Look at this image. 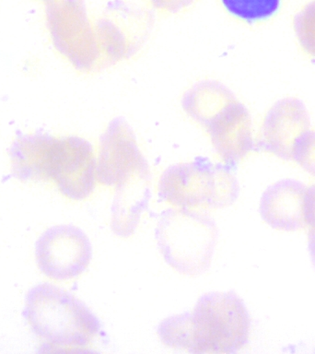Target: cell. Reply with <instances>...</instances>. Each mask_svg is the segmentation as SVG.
Here are the masks:
<instances>
[{"instance_id": "6da1fadb", "label": "cell", "mask_w": 315, "mask_h": 354, "mask_svg": "<svg viewBox=\"0 0 315 354\" xmlns=\"http://www.w3.org/2000/svg\"><path fill=\"white\" fill-rule=\"evenodd\" d=\"M250 330L247 309L236 293L210 292L199 299L192 312L163 320L158 336L176 350L225 354L245 347Z\"/></svg>"}, {"instance_id": "7a4b0ae2", "label": "cell", "mask_w": 315, "mask_h": 354, "mask_svg": "<svg viewBox=\"0 0 315 354\" xmlns=\"http://www.w3.org/2000/svg\"><path fill=\"white\" fill-rule=\"evenodd\" d=\"M24 317L33 334L50 351H85L99 339L93 313L57 285L41 283L28 292Z\"/></svg>"}, {"instance_id": "3957f363", "label": "cell", "mask_w": 315, "mask_h": 354, "mask_svg": "<svg viewBox=\"0 0 315 354\" xmlns=\"http://www.w3.org/2000/svg\"><path fill=\"white\" fill-rule=\"evenodd\" d=\"M184 109L209 134L218 158L237 165L254 149L253 127L245 105L220 83L204 82L185 94Z\"/></svg>"}, {"instance_id": "277c9868", "label": "cell", "mask_w": 315, "mask_h": 354, "mask_svg": "<svg viewBox=\"0 0 315 354\" xmlns=\"http://www.w3.org/2000/svg\"><path fill=\"white\" fill-rule=\"evenodd\" d=\"M155 239L169 267L181 275L195 277L211 265L218 229L204 212L171 207L160 217Z\"/></svg>"}, {"instance_id": "5b68a950", "label": "cell", "mask_w": 315, "mask_h": 354, "mask_svg": "<svg viewBox=\"0 0 315 354\" xmlns=\"http://www.w3.org/2000/svg\"><path fill=\"white\" fill-rule=\"evenodd\" d=\"M158 193L173 209L212 212L233 204L239 187L233 174L221 165L204 160L179 163L163 171Z\"/></svg>"}, {"instance_id": "8992f818", "label": "cell", "mask_w": 315, "mask_h": 354, "mask_svg": "<svg viewBox=\"0 0 315 354\" xmlns=\"http://www.w3.org/2000/svg\"><path fill=\"white\" fill-rule=\"evenodd\" d=\"M46 18L55 49L77 71H93L102 59L96 28L82 0H49Z\"/></svg>"}, {"instance_id": "52a82bcc", "label": "cell", "mask_w": 315, "mask_h": 354, "mask_svg": "<svg viewBox=\"0 0 315 354\" xmlns=\"http://www.w3.org/2000/svg\"><path fill=\"white\" fill-rule=\"evenodd\" d=\"M44 182L54 185L68 201L90 198L98 185L93 145L79 137H54L47 155Z\"/></svg>"}, {"instance_id": "ba28073f", "label": "cell", "mask_w": 315, "mask_h": 354, "mask_svg": "<svg viewBox=\"0 0 315 354\" xmlns=\"http://www.w3.org/2000/svg\"><path fill=\"white\" fill-rule=\"evenodd\" d=\"M96 174L98 184L115 192H124L149 177L148 162L134 134L119 119L112 122L99 141Z\"/></svg>"}, {"instance_id": "9c48e42d", "label": "cell", "mask_w": 315, "mask_h": 354, "mask_svg": "<svg viewBox=\"0 0 315 354\" xmlns=\"http://www.w3.org/2000/svg\"><path fill=\"white\" fill-rule=\"evenodd\" d=\"M35 260L46 279L60 283L79 279L93 259V246L79 227L63 224L47 229L35 243Z\"/></svg>"}, {"instance_id": "30bf717a", "label": "cell", "mask_w": 315, "mask_h": 354, "mask_svg": "<svg viewBox=\"0 0 315 354\" xmlns=\"http://www.w3.org/2000/svg\"><path fill=\"white\" fill-rule=\"evenodd\" d=\"M309 129L305 105L297 98L280 100L265 116L258 140L259 148L283 160H292L296 140Z\"/></svg>"}, {"instance_id": "8fae6325", "label": "cell", "mask_w": 315, "mask_h": 354, "mask_svg": "<svg viewBox=\"0 0 315 354\" xmlns=\"http://www.w3.org/2000/svg\"><path fill=\"white\" fill-rule=\"evenodd\" d=\"M307 187L296 180H282L265 191L260 202L262 220L274 229L296 231L305 224Z\"/></svg>"}, {"instance_id": "7c38bea8", "label": "cell", "mask_w": 315, "mask_h": 354, "mask_svg": "<svg viewBox=\"0 0 315 354\" xmlns=\"http://www.w3.org/2000/svg\"><path fill=\"white\" fill-rule=\"evenodd\" d=\"M52 136L35 133L17 138L10 148L11 171L24 183L44 182V168Z\"/></svg>"}, {"instance_id": "4fadbf2b", "label": "cell", "mask_w": 315, "mask_h": 354, "mask_svg": "<svg viewBox=\"0 0 315 354\" xmlns=\"http://www.w3.org/2000/svg\"><path fill=\"white\" fill-rule=\"evenodd\" d=\"M95 28L102 58L112 63L117 62L134 53L128 36L113 22L104 19L98 22Z\"/></svg>"}, {"instance_id": "5bb4252c", "label": "cell", "mask_w": 315, "mask_h": 354, "mask_svg": "<svg viewBox=\"0 0 315 354\" xmlns=\"http://www.w3.org/2000/svg\"><path fill=\"white\" fill-rule=\"evenodd\" d=\"M146 199H116L111 217V229L121 238H130L140 226Z\"/></svg>"}, {"instance_id": "9a60e30c", "label": "cell", "mask_w": 315, "mask_h": 354, "mask_svg": "<svg viewBox=\"0 0 315 354\" xmlns=\"http://www.w3.org/2000/svg\"><path fill=\"white\" fill-rule=\"evenodd\" d=\"M232 16L248 22L265 21L278 12L281 0H221Z\"/></svg>"}, {"instance_id": "2e32d148", "label": "cell", "mask_w": 315, "mask_h": 354, "mask_svg": "<svg viewBox=\"0 0 315 354\" xmlns=\"http://www.w3.org/2000/svg\"><path fill=\"white\" fill-rule=\"evenodd\" d=\"M294 30L301 49L315 59V0L296 14Z\"/></svg>"}, {"instance_id": "e0dca14e", "label": "cell", "mask_w": 315, "mask_h": 354, "mask_svg": "<svg viewBox=\"0 0 315 354\" xmlns=\"http://www.w3.org/2000/svg\"><path fill=\"white\" fill-rule=\"evenodd\" d=\"M292 160L315 176V131L309 129L296 140L293 145Z\"/></svg>"}, {"instance_id": "ac0fdd59", "label": "cell", "mask_w": 315, "mask_h": 354, "mask_svg": "<svg viewBox=\"0 0 315 354\" xmlns=\"http://www.w3.org/2000/svg\"><path fill=\"white\" fill-rule=\"evenodd\" d=\"M195 1V0H151L158 10L171 13L184 10Z\"/></svg>"}, {"instance_id": "d6986e66", "label": "cell", "mask_w": 315, "mask_h": 354, "mask_svg": "<svg viewBox=\"0 0 315 354\" xmlns=\"http://www.w3.org/2000/svg\"><path fill=\"white\" fill-rule=\"evenodd\" d=\"M304 218L305 223L315 229V185L307 187L304 201Z\"/></svg>"}, {"instance_id": "ffe728a7", "label": "cell", "mask_w": 315, "mask_h": 354, "mask_svg": "<svg viewBox=\"0 0 315 354\" xmlns=\"http://www.w3.org/2000/svg\"><path fill=\"white\" fill-rule=\"evenodd\" d=\"M309 248H311L312 261L315 266V229H312L311 235H309Z\"/></svg>"}, {"instance_id": "44dd1931", "label": "cell", "mask_w": 315, "mask_h": 354, "mask_svg": "<svg viewBox=\"0 0 315 354\" xmlns=\"http://www.w3.org/2000/svg\"><path fill=\"white\" fill-rule=\"evenodd\" d=\"M44 2L49 1V0H44Z\"/></svg>"}]
</instances>
